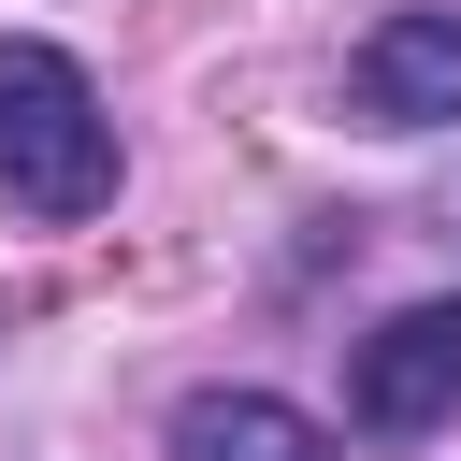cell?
<instances>
[{
	"label": "cell",
	"mask_w": 461,
	"mask_h": 461,
	"mask_svg": "<svg viewBox=\"0 0 461 461\" xmlns=\"http://www.w3.org/2000/svg\"><path fill=\"white\" fill-rule=\"evenodd\" d=\"M173 461H331V432L274 389H202V403H173Z\"/></svg>",
	"instance_id": "obj_4"
},
{
	"label": "cell",
	"mask_w": 461,
	"mask_h": 461,
	"mask_svg": "<svg viewBox=\"0 0 461 461\" xmlns=\"http://www.w3.org/2000/svg\"><path fill=\"white\" fill-rule=\"evenodd\" d=\"M360 115H375V130H447V115H461V0L375 14V43H360Z\"/></svg>",
	"instance_id": "obj_3"
},
{
	"label": "cell",
	"mask_w": 461,
	"mask_h": 461,
	"mask_svg": "<svg viewBox=\"0 0 461 461\" xmlns=\"http://www.w3.org/2000/svg\"><path fill=\"white\" fill-rule=\"evenodd\" d=\"M346 403H360L375 432H432V418H461V288H447V303H403V317L346 360Z\"/></svg>",
	"instance_id": "obj_2"
},
{
	"label": "cell",
	"mask_w": 461,
	"mask_h": 461,
	"mask_svg": "<svg viewBox=\"0 0 461 461\" xmlns=\"http://www.w3.org/2000/svg\"><path fill=\"white\" fill-rule=\"evenodd\" d=\"M0 202H29V216H101L115 202V115H101V86L58 43H29V29H0Z\"/></svg>",
	"instance_id": "obj_1"
}]
</instances>
